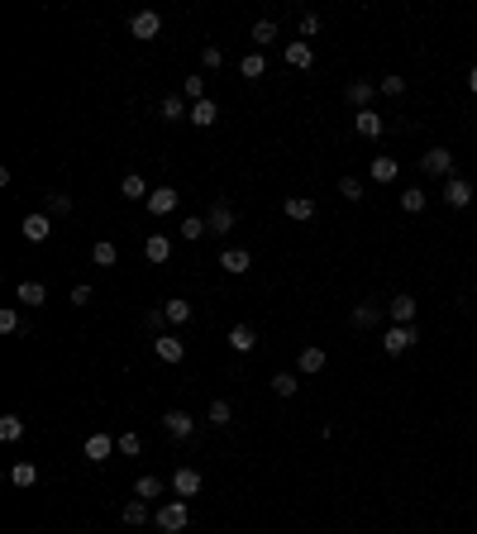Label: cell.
Here are the masks:
<instances>
[{
    "label": "cell",
    "instance_id": "obj_23",
    "mask_svg": "<svg viewBox=\"0 0 477 534\" xmlns=\"http://www.w3.org/2000/svg\"><path fill=\"white\" fill-rule=\"evenodd\" d=\"M120 196H125V201H148L153 191L143 187V177H139V172H129L125 182H120Z\"/></svg>",
    "mask_w": 477,
    "mask_h": 534
},
{
    "label": "cell",
    "instance_id": "obj_42",
    "mask_svg": "<svg viewBox=\"0 0 477 534\" xmlns=\"http://www.w3.org/2000/svg\"><path fill=\"white\" fill-rule=\"evenodd\" d=\"M206 229H210V224H206V220H196V215H191V220H182V239H201Z\"/></svg>",
    "mask_w": 477,
    "mask_h": 534
},
{
    "label": "cell",
    "instance_id": "obj_30",
    "mask_svg": "<svg viewBox=\"0 0 477 534\" xmlns=\"http://www.w3.org/2000/svg\"><path fill=\"white\" fill-rule=\"evenodd\" d=\"M206 420L215 424V429H224V424L234 420V410H229V401H210V410H206Z\"/></svg>",
    "mask_w": 477,
    "mask_h": 534
},
{
    "label": "cell",
    "instance_id": "obj_18",
    "mask_svg": "<svg viewBox=\"0 0 477 534\" xmlns=\"http://www.w3.org/2000/svg\"><path fill=\"white\" fill-rule=\"evenodd\" d=\"M387 315H392V325H415V296H397Z\"/></svg>",
    "mask_w": 477,
    "mask_h": 534
},
{
    "label": "cell",
    "instance_id": "obj_13",
    "mask_svg": "<svg viewBox=\"0 0 477 534\" xmlns=\"http://www.w3.org/2000/svg\"><path fill=\"white\" fill-rule=\"evenodd\" d=\"M210 229H215V234H229V229H234V205H224V201H215L210 205Z\"/></svg>",
    "mask_w": 477,
    "mask_h": 534
},
{
    "label": "cell",
    "instance_id": "obj_5",
    "mask_svg": "<svg viewBox=\"0 0 477 534\" xmlns=\"http://www.w3.org/2000/svg\"><path fill=\"white\" fill-rule=\"evenodd\" d=\"M444 201L454 205V210L473 205V182H463V177H449V182H444Z\"/></svg>",
    "mask_w": 477,
    "mask_h": 534
},
{
    "label": "cell",
    "instance_id": "obj_47",
    "mask_svg": "<svg viewBox=\"0 0 477 534\" xmlns=\"http://www.w3.org/2000/svg\"><path fill=\"white\" fill-rule=\"evenodd\" d=\"M72 305H91V286H77V291H72Z\"/></svg>",
    "mask_w": 477,
    "mask_h": 534
},
{
    "label": "cell",
    "instance_id": "obj_39",
    "mask_svg": "<svg viewBox=\"0 0 477 534\" xmlns=\"http://www.w3.org/2000/svg\"><path fill=\"white\" fill-rule=\"evenodd\" d=\"M72 210V196L67 191H48V215H67Z\"/></svg>",
    "mask_w": 477,
    "mask_h": 534
},
{
    "label": "cell",
    "instance_id": "obj_34",
    "mask_svg": "<svg viewBox=\"0 0 477 534\" xmlns=\"http://www.w3.org/2000/svg\"><path fill=\"white\" fill-rule=\"evenodd\" d=\"M401 210H406V215H420V210H425V191H401Z\"/></svg>",
    "mask_w": 477,
    "mask_h": 534
},
{
    "label": "cell",
    "instance_id": "obj_12",
    "mask_svg": "<svg viewBox=\"0 0 477 534\" xmlns=\"http://www.w3.org/2000/svg\"><path fill=\"white\" fill-rule=\"evenodd\" d=\"M115 449H120V439H110V434H91V439H86V458H91V463H105Z\"/></svg>",
    "mask_w": 477,
    "mask_h": 534
},
{
    "label": "cell",
    "instance_id": "obj_6",
    "mask_svg": "<svg viewBox=\"0 0 477 534\" xmlns=\"http://www.w3.org/2000/svg\"><path fill=\"white\" fill-rule=\"evenodd\" d=\"M220 267L229 272V277H243V272L253 267V258H248V248H224L220 253Z\"/></svg>",
    "mask_w": 477,
    "mask_h": 534
},
{
    "label": "cell",
    "instance_id": "obj_20",
    "mask_svg": "<svg viewBox=\"0 0 477 534\" xmlns=\"http://www.w3.org/2000/svg\"><path fill=\"white\" fill-rule=\"evenodd\" d=\"M148 210H153V215H172V210H177V191L172 187H158L153 196H148Z\"/></svg>",
    "mask_w": 477,
    "mask_h": 534
},
{
    "label": "cell",
    "instance_id": "obj_45",
    "mask_svg": "<svg viewBox=\"0 0 477 534\" xmlns=\"http://www.w3.org/2000/svg\"><path fill=\"white\" fill-rule=\"evenodd\" d=\"M382 91H387V95H401V91H406V77H382Z\"/></svg>",
    "mask_w": 477,
    "mask_h": 534
},
{
    "label": "cell",
    "instance_id": "obj_14",
    "mask_svg": "<svg viewBox=\"0 0 477 534\" xmlns=\"http://www.w3.org/2000/svg\"><path fill=\"white\" fill-rule=\"evenodd\" d=\"M215 120H220V105H215L210 95H206V100H196V105H191V125H196V129H210V125H215Z\"/></svg>",
    "mask_w": 477,
    "mask_h": 534
},
{
    "label": "cell",
    "instance_id": "obj_48",
    "mask_svg": "<svg viewBox=\"0 0 477 534\" xmlns=\"http://www.w3.org/2000/svg\"><path fill=\"white\" fill-rule=\"evenodd\" d=\"M301 33H305V38H310V33H320V19H315V15H305V19H301Z\"/></svg>",
    "mask_w": 477,
    "mask_h": 534
},
{
    "label": "cell",
    "instance_id": "obj_19",
    "mask_svg": "<svg viewBox=\"0 0 477 534\" xmlns=\"http://www.w3.org/2000/svg\"><path fill=\"white\" fill-rule=\"evenodd\" d=\"M310 63H315V53H310V43H301V38H296V43H286V67H296V72H305Z\"/></svg>",
    "mask_w": 477,
    "mask_h": 534
},
{
    "label": "cell",
    "instance_id": "obj_44",
    "mask_svg": "<svg viewBox=\"0 0 477 534\" xmlns=\"http://www.w3.org/2000/svg\"><path fill=\"white\" fill-rule=\"evenodd\" d=\"M139 449H143L139 434H120V454H139Z\"/></svg>",
    "mask_w": 477,
    "mask_h": 534
},
{
    "label": "cell",
    "instance_id": "obj_1",
    "mask_svg": "<svg viewBox=\"0 0 477 534\" xmlns=\"http://www.w3.org/2000/svg\"><path fill=\"white\" fill-rule=\"evenodd\" d=\"M153 520H158L162 534H182V530H187V520H191V511H187V501H167Z\"/></svg>",
    "mask_w": 477,
    "mask_h": 534
},
{
    "label": "cell",
    "instance_id": "obj_17",
    "mask_svg": "<svg viewBox=\"0 0 477 534\" xmlns=\"http://www.w3.org/2000/svg\"><path fill=\"white\" fill-rule=\"evenodd\" d=\"M48 234H53V220H48V215H24V239H29V244H43Z\"/></svg>",
    "mask_w": 477,
    "mask_h": 534
},
{
    "label": "cell",
    "instance_id": "obj_2",
    "mask_svg": "<svg viewBox=\"0 0 477 534\" xmlns=\"http://www.w3.org/2000/svg\"><path fill=\"white\" fill-rule=\"evenodd\" d=\"M382 348H387L392 358L411 353V348H415V325H392V330H387V339H382Z\"/></svg>",
    "mask_w": 477,
    "mask_h": 534
},
{
    "label": "cell",
    "instance_id": "obj_49",
    "mask_svg": "<svg viewBox=\"0 0 477 534\" xmlns=\"http://www.w3.org/2000/svg\"><path fill=\"white\" fill-rule=\"evenodd\" d=\"M468 91L477 95V67H473V72H468Z\"/></svg>",
    "mask_w": 477,
    "mask_h": 534
},
{
    "label": "cell",
    "instance_id": "obj_43",
    "mask_svg": "<svg viewBox=\"0 0 477 534\" xmlns=\"http://www.w3.org/2000/svg\"><path fill=\"white\" fill-rule=\"evenodd\" d=\"M15 330H19V315L5 305V310H0V334H15Z\"/></svg>",
    "mask_w": 477,
    "mask_h": 534
},
{
    "label": "cell",
    "instance_id": "obj_46",
    "mask_svg": "<svg viewBox=\"0 0 477 534\" xmlns=\"http://www.w3.org/2000/svg\"><path fill=\"white\" fill-rule=\"evenodd\" d=\"M201 63H206V67H220L224 53H220V48H206V53H201Z\"/></svg>",
    "mask_w": 477,
    "mask_h": 534
},
{
    "label": "cell",
    "instance_id": "obj_33",
    "mask_svg": "<svg viewBox=\"0 0 477 534\" xmlns=\"http://www.w3.org/2000/svg\"><path fill=\"white\" fill-rule=\"evenodd\" d=\"M134 496H139V501H148V496H162V482L148 472V477H139V482H134Z\"/></svg>",
    "mask_w": 477,
    "mask_h": 534
},
{
    "label": "cell",
    "instance_id": "obj_28",
    "mask_svg": "<svg viewBox=\"0 0 477 534\" xmlns=\"http://www.w3.org/2000/svg\"><path fill=\"white\" fill-rule=\"evenodd\" d=\"M0 439H5V444L24 439V420H19V415H0Z\"/></svg>",
    "mask_w": 477,
    "mask_h": 534
},
{
    "label": "cell",
    "instance_id": "obj_16",
    "mask_svg": "<svg viewBox=\"0 0 477 534\" xmlns=\"http://www.w3.org/2000/svg\"><path fill=\"white\" fill-rule=\"evenodd\" d=\"M229 348H234V353H253V348H258L253 325H234V330H229Z\"/></svg>",
    "mask_w": 477,
    "mask_h": 534
},
{
    "label": "cell",
    "instance_id": "obj_15",
    "mask_svg": "<svg viewBox=\"0 0 477 534\" xmlns=\"http://www.w3.org/2000/svg\"><path fill=\"white\" fill-rule=\"evenodd\" d=\"M143 258H148V263H167V258H172L167 234H148V239H143Z\"/></svg>",
    "mask_w": 477,
    "mask_h": 534
},
{
    "label": "cell",
    "instance_id": "obj_27",
    "mask_svg": "<svg viewBox=\"0 0 477 534\" xmlns=\"http://www.w3.org/2000/svg\"><path fill=\"white\" fill-rule=\"evenodd\" d=\"M397 157H372V182H397Z\"/></svg>",
    "mask_w": 477,
    "mask_h": 534
},
{
    "label": "cell",
    "instance_id": "obj_40",
    "mask_svg": "<svg viewBox=\"0 0 477 534\" xmlns=\"http://www.w3.org/2000/svg\"><path fill=\"white\" fill-rule=\"evenodd\" d=\"M253 38H258V48L272 43V38H277V24H272V19H258V24H253Z\"/></svg>",
    "mask_w": 477,
    "mask_h": 534
},
{
    "label": "cell",
    "instance_id": "obj_32",
    "mask_svg": "<svg viewBox=\"0 0 477 534\" xmlns=\"http://www.w3.org/2000/svg\"><path fill=\"white\" fill-rule=\"evenodd\" d=\"M320 367H325V348H320V344L301 348V372H320Z\"/></svg>",
    "mask_w": 477,
    "mask_h": 534
},
{
    "label": "cell",
    "instance_id": "obj_38",
    "mask_svg": "<svg viewBox=\"0 0 477 534\" xmlns=\"http://www.w3.org/2000/svg\"><path fill=\"white\" fill-rule=\"evenodd\" d=\"M339 196L344 201H363V182L358 177H339Z\"/></svg>",
    "mask_w": 477,
    "mask_h": 534
},
{
    "label": "cell",
    "instance_id": "obj_7",
    "mask_svg": "<svg viewBox=\"0 0 477 534\" xmlns=\"http://www.w3.org/2000/svg\"><path fill=\"white\" fill-rule=\"evenodd\" d=\"M282 210H286V220L305 224L310 215H315V201H310V196H286V201H282Z\"/></svg>",
    "mask_w": 477,
    "mask_h": 534
},
{
    "label": "cell",
    "instance_id": "obj_24",
    "mask_svg": "<svg viewBox=\"0 0 477 534\" xmlns=\"http://www.w3.org/2000/svg\"><path fill=\"white\" fill-rule=\"evenodd\" d=\"M15 296L24 300V305H43V300H48V286H43V282H19Z\"/></svg>",
    "mask_w": 477,
    "mask_h": 534
},
{
    "label": "cell",
    "instance_id": "obj_4",
    "mask_svg": "<svg viewBox=\"0 0 477 534\" xmlns=\"http://www.w3.org/2000/svg\"><path fill=\"white\" fill-rule=\"evenodd\" d=\"M158 29H162V19L153 15V10H139V15L129 19V33H134V38H143V43H148V38H158Z\"/></svg>",
    "mask_w": 477,
    "mask_h": 534
},
{
    "label": "cell",
    "instance_id": "obj_26",
    "mask_svg": "<svg viewBox=\"0 0 477 534\" xmlns=\"http://www.w3.org/2000/svg\"><path fill=\"white\" fill-rule=\"evenodd\" d=\"M91 263L95 267H115V263H120V248H115L110 239H100V244L91 248Z\"/></svg>",
    "mask_w": 477,
    "mask_h": 534
},
{
    "label": "cell",
    "instance_id": "obj_37",
    "mask_svg": "<svg viewBox=\"0 0 477 534\" xmlns=\"http://www.w3.org/2000/svg\"><path fill=\"white\" fill-rule=\"evenodd\" d=\"M296 387H301L296 372H277V377H272V392H277V396H296Z\"/></svg>",
    "mask_w": 477,
    "mask_h": 534
},
{
    "label": "cell",
    "instance_id": "obj_35",
    "mask_svg": "<svg viewBox=\"0 0 477 534\" xmlns=\"http://www.w3.org/2000/svg\"><path fill=\"white\" fill-rule=\"evenodd\" d=\"M182 95H187L191 105H196V100H206V77H187V81H182Z\"/></svg>",
    "mask_w": 477,
    "mask_h": 534
},
{
    "label": "cell",
    "instance_id": "obj_8",
    "mask_svg": "<svg viewBox=\"0 0 477 534\" xmlns=\"http://www.w3.org/2000/svg\"><path fill=\"white\" fill-rule=\"evenodd\" d=\"M162 429H167L172 439H187L191 429H196V420H191L187 410H167V415H162Z\"/></svg>",
    "mask_w": 477,
    "mask_h": 534
},
{
    "label": "cell",
    "instance_id": "obj_31",
    "mask_svg": "<svg viewBox=\"0 0 477 534\" xmlns=\"http://www.w3.org/2000/svg\"><path fill=\"white\" fill-rule=\"evenodd\" d=\"M10 482H15V487H33V482H38V468H33V463H15V468H10Z\"/></svg>",
    "mask_w": 477,
    "mask_h": 534
},
{
    "label": "cell",
    "instance_id": "obj_29",
    "mask_svg": "<svg viewBox=\"0 0 477 534\" xmlns=\"http://www.w3.org/2000/svg\"><path fill=\"white\" fill-rule=\"evenodd\" d=\"M238 72H243V77H248V81L268 77V63H263V53H248V58H243V63H238Z\"/></svg>",
    "mask_w": 477,
    "mask_h": 534
},
{
    "label": "cell",
    "instance_id": "obj_41",
    "mask_svg": "<svg viewBox=\"0 0 477 534\" xmlns=\"http://www.w3.org/2000/svg\"><path fill=\"white\" fill-rule=\"evenodd\" d=\"M143 520H148V506H143V501H129V506H125V525H143Z\"/></svg>",
    "mask_w": 477,
    "mask_h": 534
},
{
    "label": "cell",
    "instance_id": "obj_9",
    "mask_svg": "<svg viewBox=\"0 0 477 534\" xmlns=\"http://www.w3.org/2000/svg\"><path fill=\"white\" fill-rule=\"evenodd\" d=\"M172 491L182 496V501H187V496H196V491H201V472H196V468H177Z\"/></svg>",
    "mask_w": 477,
    "mask_h": 534
},
{
    "label": "cell",
    "instance_id": "obj_21",
    "mask_svg": "<svg viewBox=\"0 0 477 534\" xmlns=\"http://www.w3.org/2000/svg\"><path fill=\"white\" fill-rule=\"evenodd\" d=\"M349 320H353V330H372V325L382 320V310L372 305V300H363V305H353V315H349Z\"/></svg>",
    "mask_w": 477,
    "mask_h": 534
},
{
    "label": "cell",
    "instance_id": "obj_36",
    "mask_svg": "<svg viewBox=\"0 0 477 534\" xmlns=\"http://www.w3.org/2000/svg\"><path fill=\"white\" fill-rule=\"evenodd\" d=\"M349 100L358 105V110H367V100H372V81H353V86H349Z\"/></svg>",
    "mask_w": 477,
    "mask_h": 534
},
{
    "label": "cell",
    "instance_id": "obj_3",
    "mask_svg": "<svg viewBox=\"0 0 477 534\" xmlns=\"http://www.w3.org/2000/svg\"><path fill=\"white\" fill-rule=\"evenodd\" d=\"M420 167H425L429 177H444L449 182V177H454V153H449V148H429V153L420 157Z\"/></svg>",
    "mask_w": 477,
    "mask_h": 534
},
{
    "label": "cell",
    "instance_id": "obj_11",
    "mask_svg": "<svg viewBox=\"0 0 477 534\" xmlns=\"http://www.w3.org/2000/svg\"><path fill=\"white\" fill-rule=\"evenodd\" d=\"M153 348H158L162 362H182V358H187V344H182V339H172V334H158V339H153Z\"/></svg>",
    "mask_w": 477,
    "mask_h": 534
},
{
    "label": "cell",
    "instance_id": "obj_22",
    "mask_svg": "<svg viewBox=\"0 0 477 534\" xmlns=\"http://www.w3.org/2000/svg\"><path fill=\"white\" fill-rule=\"evenodd\" d=\"M162 315H167V325H187L191 320V300H182V296L162 300Z\"/></svg>",
    "mask_w": 477,
    "mask_h": 534
},
{
    "label": "cell",
    "instance_id": "obj_25",
    "mask_svg": "<svg viewBox=\"0 0 477 534\" xmlns=\"http://www.w3.org/2000/svg\"><path fill=\"white\" fill-rule=\"evenodd\" d=\"M158 115H162V120H167V125H177L182 115H187V120H191V110H187V100H182V95H167V100H162V105H158Z\"/></svg>",
    "mask_w": 477,
    "mask_h": 534
},
{
    "label": "cell",
    "instance_id": "obj_10",
    "mask_svg": "<svg viewBox=\"0 0 477 534\" xmlns=\"http://www.w3.org/2000/svg\"><path fill=\"white\" fill-rule=\"evenodd\" d=\"M353 129H358L363 139H377V134H382L387 125H382V115L372 110V105H367V110H358V115H353Z\"/></svg>",
    "mask_w": 477,
    "mask_h": 534
}]
</instances>
